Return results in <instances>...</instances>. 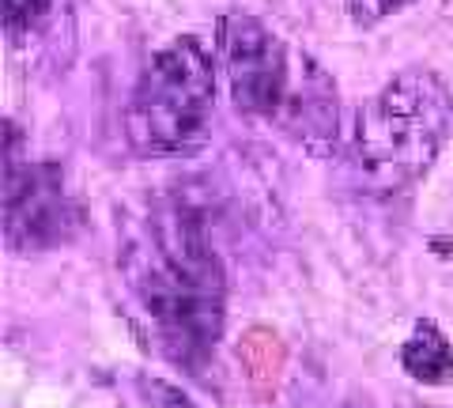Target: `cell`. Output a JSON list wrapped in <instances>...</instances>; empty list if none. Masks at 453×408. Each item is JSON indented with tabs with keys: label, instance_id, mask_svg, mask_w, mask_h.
Instances as JSON below:
<instances>
[{
	"label": "cell",
	"instance_id": "cell-1",
	"mask_svg": "<svg viewBox=\"0 0 453 408\" xmlns=\"http://www.w3.org/2000/svg\"><path fill=\"white\" fill-rule=\"evenodd\" d=\"M121 276L174 367L201 374L226 329V269L186 201H155L121 246Z\"/></svg>",
	"mask_w": 453,
	"mask_h": 408
},
{
	"label": "cell",
	"instance_id": "cell-2",
	"mask_svg": "<svg viewBox=\"0 0 453 408\" xmlns=\"http://www.w3.org/2000/svg\"><path fill=\"white\" fill-rule=\"evenodd\" d=\"M216 61L238 114L276 125L314 156L336 148V83L314 58L291 50L273 27L246 12H226L216 23Z\"/></svg>",
	"mask_w": 453,
	"mask_h": 408
},
{
	"label": "cell",
	"instance_id": "cell-3",
	"mask_svg": "<svg viewBox=\"0 0 453 408\" xmlns=\"http://www.w3.org/2000/svg\"><path fill=\"white\" fill-rule=\"evenodd\" d=\"M453 129V91L431 68H404L356 114L351 159L378 196L412 189L442 156Z\"/></svg>",
	"mask_w": 453,
	"mask_h": 408
},
{
	"label": "cell",
	"instance_id": "cell-4",
	"mask_svg": "<svg viewBox=\"0 0 453 408\" xmlns=\"http://www.w3.org/2000/svg\"><path fill=\"white\" fill-rule=\"evenodd\" d=\"M219 61L201 38L181 35L144 65L125 106V140L140 156H186L201 148L216 110Z\"/></svg>",
	"mask_w": 453,
	"mask_h": 408
},
{
	"label": "cell",
	"instance_id": "cell-5",
	"mask_svg": "<svg viewBox=\"0 0 453 408\" xmlns=\"http://www.w3.org/2000/svg\"><path fill=\"white\" fill-rule=\"evenodd\" d=\"M83 227V204L68 189L65 166L19 156V129L8 125L4 148V242L16 253H46L73 242Z\"/></svg>",
	"mask_w": 453,
	"mask_h": 408
},
{
	"label": "cell",
	"instance_id": "cell-6",
	"mask_svg": "<svg viewBox=\"0 0 453 408\" xmlns=\"http://www.w3.org/2000/svg\"><path fill=\"white\" fill-rule=\"evenodd\" d=\"M238 363H242L250 389L261 401H273L283 382V367H288V348H283L280 333L268 326H250L238 341Z\"/></svg>",
	"mask_w": 453,
	"mask_h": 408
},
{
	"label": "cell",
	"instance_id": "cell-7",
	"mask_svg": "<svg viewBox=\"0 0 453 408\" xmlns=\"http://www.w3.org/2000/svg\"><path fill=\"white\" fill-rule=\"evenodd\" d=\"M401 367L408 378H416L423 386H442L453 378V348L446 341V333L434 321H416L412 333L401 344Z\"/></svg>",
	"mask_w": 453,
	"mask_h": 408
},
{
	"label": "cell",
	"instance_id": "cell-8",
	"mask_svg": "<svg viewBox=\"0 0 453 408\" xmlns=\"http://www.w3.org/2000/svg\"><path fill=\"white\" fill-rule=\"evenodd\" d=\"M0 8H4V35H8V42L12 46H19V42L38 38L57 19L61 0H0Z\"/></svg>",
	"mask_w": 453,
	"mask_h": 408
},
{
	"label": "cell",
	"instance_id": "cell-9",
	"mask_svg": "<svg viewBox=\"0 0 453 408\" xmlns=\"http://www.w3.org/2000/svg\"><path fill=\"white\" fill-rule=\"evenodd\" d=\"M408 4H412V0H344L351 23H359V27L386 23L389 16H396V12H404Z\"/></svg>",
	"mask_w": 453,
	"mask_h": 408
},
{
	"label": "cell",
	"instance_id": "cell-10",
	"mask_svg": "<svg viewBox=\"0 0 453 408\" xmlns=\"http://www.w3.org/2000/svg\"><path fill=\"white\" fill-rule=\"evenodd\" d=\"M140 389H144L148 408H201L196 401H189L178 386L163 382V378H140Z\"/></svg>",
	"mask_w": 453,
	"mask_h": 408
}]
</instances>
